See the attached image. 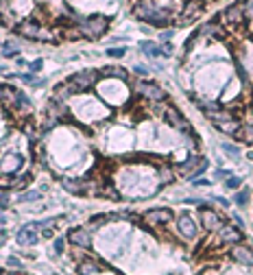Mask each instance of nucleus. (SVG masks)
Listing matches in <instances>:
<instances>
[{"instance_id": "obj_1", "label": "nucleus", "mask_w": 253, "mask_h": 275, "mask_svg": "<svg viewBox=\"0 0 253 275\" xmlns=\"http://www.w3.org/2000/svg\"><path fill=\"white\" fill-rule=\"evenodd\" d=\"M133 16L138 20H144L148 26H155V29H166L172 20L170 11L159 9L153 0H138V4L133 7Z\"/></svg>"}, {"instance_id": "obj_2", "label": "nucleus", "mask_w": 253, "mask_h": 275, "mask_svg": "<svg viewBox=\"0 0 253 275\" xmlns=\"http://www.w3.org/2000/svg\"><path fill=\"white\" fill-rule=\"evenodd\" d=\"M72 20L77 22V31L83 37H87V40H98V37H103L107 33L109 22H111L109 18L103 16V13H94V16H87V18L74 16Z\"/></svg>"}, {"instance_id": "obj_3", "label": "nucleus", "mask_w": 253, "mask_h": 275, "mask_svg": "<svg viewBox=\"0 0 253 275\" xmlns=\"http://www.w3.org/2000/svg\"><path fill=\"white\" fill-rule=\"evenodd\" d=\"M96 81H98L96 70H81V72L72 74V77L68 79V85H70V90H72V94H79V92L90 90Z\"/></svg>"}, {"instance_id": "obj_4", "label": "nucleus", "mask_w": 253, "mask_h": 275, "mask_svg": "<svg viewBox=\"0 0 253 275\" xmlns=\"http://www.w3.org/2000/svg\"><path fill=\"white\" fill-rule=\"evenodd\" d=\"M245 18H247V4L245 2H233L223 11V22L229 29L242 26L245 24Z\"/></svg>"}, {"instance_id": "obj_5", "label": "nucleus", "mask_w": 253, "mask_h": 275, "mask_svg": "<svg viewBox=\"0 0 253 275\" xmlns=\"http://www.w3.org/2000/svg\"><path fill=\"white\" fill-rule=\"evenodd\" d=\"M142 221L147 223L148 227L166 225V223L172 221V212H170V208H153V210H147V212H144Z\"/></svg>"}, {"instance_id": "obj_6", "label": "nucleus", "mask_w": 253, "mask_h": 275, "mask_svg": "<svg viewBox=\"0 0 253 275\" xmlns=\"http://www.w3.org/2000/svg\"><path fill=\"white\" fill-rule=\"evenodd\" d=\"M164 120H166L170 127H175L177 131H181V133H190L192 131L190 123L181 116V111H177V107H172V105L164 107Z\"/></svg>"}, {"instance_id": "obj_7", "label": "nucleus", "mask_w": 253, "mask_h": 275, "mask_svg": "<svg viewBox=\"0 0 253 275\" xmlns=\"http://www.w3.org/2000/svg\"><path fill=\"white\" fill-rule=\"evenodd\" d=\"M135 92H138L142 99H148V101H164L166 99L164 87L157 85V83H153V81H140L138 87H135Z\"/></svg>"}, {"instance_id": "obj_8", "label": "nucleus", "mask_w": 253, "mask_h": 275, "mask_svg": "<svg viewBox=\"0 0 253 275\" xmlns=\"http://www.w3.org/2000/svg\"><path fill=\"white\" fill-rule=\"evenodd\" d=\"M16 31L22 37H26V40H42V31H44V26H42L35 18H26V20H22L20 24L16 26Z\"/></svg>"}, {"instance_id": "obj_9", "label": "nucleus", "mask_w": 253, "mask_h": 275, "mask_svg": "<svg viewBox=\"0 0 253 275\" xmlns=\"http://www.w3.org/2000/svg\"><path fill=\"white\" fill-rule=\"evenodd\" d=\"M203 11V0H186L184 9H181L179 13V26L184 24H190V22H194L196 18H199V13Z\"/></svg>"}, {"instance_id": "obj_10", "label": "nucleus", "mask_w": 253, "mask_h": 275, "mask_svg": "<svg viewBox=\"0 0 253 275\" xmlns=\"http://www.w3.org/2000/svg\"><path fill=\"white\" fill-rule=\"evenodd\" d=\"M18 245H35L40 240V223H26L18 230Z\"/></svg>"}, {"instance_id": "obj_11", "label": "nucleus", "mask_w": 253, "mask_h": 275, "mask_svg": "<svg viewBox=\"0 0 253 275\" xmlns=\"http://www.w3.org/2000/svg\"><path fill=\"white\" fill-rule=\"evenodd\" d=\"M177 230H179V234L184 236V238H196V234H199V227H196V223L192 221L190 214H181L179 218H177Z\"/></svg>"}, {"instance_id": "obj_12", "label": "nucleus", "mask_w": 253, "mask_h": 275, "mask_svg": "<svg viewBox=\"0 0 253 275\" xmlns=\"http://www.w3.org/2000/svg\"><path fill=\"white\" fill-rule=\"evenodd\" d=\"M201 225L205 227V230H210V232H216V230H221V216H218L214 210H210V208H203L201 210Z\"/></svg>"}, {"instance_id": "obj_13", "label": "nucleus", "mask_w": 253, "mask_h": 275, "mask_svg": "<svg viewBox=\"0 0 253 275\" xmlns=\"http://www.w3.org/2000/svg\"><path fill=\"white\" fill-rule=\"evenodd\" d=\"M218 236H221V240L227 242V245H238V242H242V232L238 230L236 225H221Z\"/></svg>"}, {"instance_id": "obj_14", "label": "nucleus", "mask_w": 253, "mask_h": 275, "mask_svg": "<svg viewBox=\"0 0 253 275\" xmlns=\"http://www.w3.org/2000/svg\"><path fill=\"white\" fill-rule=\"evenodd\" d=\"M68 240L72 242L74 247H81V249H87V247H92V236L87 230H81V227H77V230H72L68 234Z\"/></svg>"}, {"instance_id": "obj_15", "label": "nucleus", "mask_w": 253, "mask_h": 275, "mask_svg": "<svg viewBox=\"0 0 253 275\" xmlns=\"http://www.w3.org/2000/svg\"><path fill=\"white\" fill-rule=\"evenodd\" d=\"M229 255H232V258L236 260V262H240V264H253V251L249 249V247L240 245V242L232 247Z\"/></svg>"}, {"instance_id": "obj_16", "label": "nucleus", "mask_w": 253, "mask_h": 275, "mask_svg": "<svg viewBox=\"0 0 253 275\" xmlns=\"http://www.w3.org/2000/svg\"><path fill=\"white\" fill-rule=\"evenodd\" d=\"M9 105H13V109L18 111V114H31V101H29V96L26 94H22V92H13V96H11V103Z\"/></svg>"}, {"instance_id": "obj_17", "label": "nucleus", "mask_w": 253, "mask_h": 275, "mask_svg": "<svg viewBox=\"0 0 253 275\" xmlns=\"http://www.w3.org/2000/svg\"><path fill=\"white\" fill-rule=\"evenodd\" d=\"M63 188L68 190V192H72V194H83V192H87L90 184H87V181H83V179H70V177H65V179H63Z\"/></svg>"}, {"instance_id": "obj_18", "label": "nucleus", "mask_w": 253, "mask_h": 275, "mask_svg": "<svg viewBox=\"0 0 253 275\" xmlns=\"http://www.w3.org/2000/svg\"><path fill=\"white\" fill-rule=\"evenodd\" d=\"M214 127L221 129V131H223V133H227V136H236V133L240 131V120H236V118L232 116V118H227V120L214 123Z\"/></svg>"}, {"instance_id": "obj_19", "label": "nucleus", "mask_w": 253, "mask_h": 275, "mask_svg": "<svg viewBox=\"0 0 253 275\" xmlns=\"http://www.w3.org/2000/svg\"><path fill=\"white\" fill-rule=\"evenodd\" d=\"M199 33L201 35H210V37H218V40H221V37H225V29L218 24V22H208V24L201 26Z\"/></svg>"}, {"instance_id": "obj_20", "label": "nucleus", "mask_w": 253, "mask_h": 275, "mask_svg": "<svg viewBox=\"0 0 253 275\" xmlns=\"http://www.w3.org/2000/svg\"><path fill=\"white\" fill-rule=\"evenodd\" d=\"M101 271V264L92 262V260H83V262L77 264V273L79 275H96Z\"/></svg>"}, {"instance_id": "obj_21", "label": "nucleus", "mask_w": 253, "mask_h": 275, "mask_svg": "<svg viewBox=\"0 0 253 275\" xmlns=\"http://www.w3.org/2000/svg\"><path fill=\"white\" fill-rule=\"evenodd\" d=\"M140 48H142V53L148 55V57H159V55H162V46L151 42V40H144L142 44H140Z\"/></svg>"}, {"instance_id": "obj_22", "label": "nucleus", "mask_w": 253, "mask_h": 275, "mask_svg": "<svg viewBox=\"0 0 253 275\" xmlns=\"http://www.w3.org/2000/svg\"><path fill=\"white\" fill-rule=\"evenodd\" d=\"M201 160H203L201 155H190L188 160L184 162V164H179V169H177V170H179V172H192V170L196 169V164H199Z\"/></svg>"}, {"instance_id": "obj_23", "label": "nucleus", "mask_w": 253, "mask_h": 275, "mask_svg": "<svg viewBox=\"0 0 253 275\" xmlns=\"http://www.w3.org/2000/svg\"><path fill=\"white\" fill-rule=\"evenodd\" d=\"M103 74H107V77H116V79H123V81H126V79H129V72H126L125 68H120V66H109V68H105V70H103Z\"/></svg>"}, {"instance_id": "obj_24", "label": "nucleus", "mask_w": 253, "mask_h": 275, "mask_svg": "<svg viewBox=\"0 0 253 275\" xmlns=\"http://www.w3.org/2000/svg\"><path fill=\"white\" fill-rule=\"evenodd\" d=\"M249 197H251L249 188H247V190H238V192L233 194V203H236V206H240V208H245V206H249Z\"/></svg>"}, {"instance_id": "obj_25", "label": "nucleus", "mask_w": 253, "mask_h": 275, "mask_svg": "<svg viewBox=\"0 0 253 275\" xmlns=\"http://www.w3.org/2000/svg\"><path fill=\"white\" fill-rule=\"evenodd\" d=\"M208 166H210V162H208V160H201V162H199V166H196V169L192 170V175L188 177V179H190V181L199 179L201 175H205V170H208Z\"/></svg>"}, {"instance_id": "obj_26", "label": "nucleus", "mask_w": 253, "mask_h": 275, "mask_svg": "<svg viewBox=\"0 0 253 275\" xmlns=\"http://www.w3.org/2000/svg\"><path fill=\"white\" fill-rule=\"evenodd\" d=\"M109 221H111L109 214H96V216H92V218H90V225L96 230V227L105 225V223H109Z\"/></svg>"}, {"instance_id": "obj_27", "label": "nucleus", "mask_w": 253, "mask_h": 275, "mask_svg": "<svg viewBox=\"0 0 253 275\" xmlns=\"http://www.w3.org/2000/svg\"><path fill=\"white\" fill-rule=\"evenodd\" d=\"M159 181H162V184H170V181H175V172L168 169V166H164V169L159 170Z\"/></svg>"}, {"instance_id": "obj_28", "label": "nucleus", "mask_w": 253, "mask_h": 275, "mask_svg": "<svg viewBox=\"0 0 253 275\" xmlns=\"http://www.w3.org/2000/svg\"><path fill=\"white\" fill-rule=\"evenodd\" d=\"M105 53H107V57H111V59H123L126 55V48H123V46H116V48H107Z\"/></svg>"}, {"instance_id": "obj_29", "label": "nucleus", "mask_w": 253, "mask_h": 275, "mask_svg": "<svg viewBox=\"0 0 253 275\" xmlns=\"http://www.w3.org/2000/svg\"><path fill=\"white\" fill-rule=\"evenodd\" d=\"M225 186H227V190H238L242 186V179H240V177H232V175H229L227 179H225Z\"/></svg>"}, {"instance_id": "obj_30", "label": "nucleus", "mask_w": 253, "mask_h": 275, "mask_svg": "<svg viewBox=\"0 0 253 275\" xmlns=\"http://www.w3.org/2000/svg\"><path fill=\"white\" fill-rule=\"evenodd\" d=\"M40 199V190H31V192L20 194V203H29V201H37Z\"/></svg>"}, {"instance_id": "obj_31", "label": "nucleus", "mask_w": 253, "mask_h": 275, "mask_svg": "<svg viewBox=\"0 0 253 275\" xmlns=\"http://www.w3.org/2000/svg\"><path fill=\"white\" fill-rule=\"evenodd\" d=\"M103 197L111 199V201H118L120 194H118V192H114V188H111V186H105V188H103Z\"/></svg>"}, {"instance_id": "obj_32", "label": "nucleus", "mask_w": 253, "mask_h": 275, "mask_svg": "<svg viewBox=\"0 0 253 275\" xmlns=\"http://www.w3.org/2000/svg\"><path fill=\"white\" fill-rule=\"evenodd\" d=\"M2 55H4V57H18V55H20V50H18L13 44H7L2 48Z\"/></svg>"}, {"instance_id": "obj_33", "label": "nucleus", "mask_w": 253, "mask_h": 275, "mask_svg": "<svg viewBox=\"0 0 253 275\" xmlns=\"http://www.w3.org/2000/svg\"><path fill=\"white\" fill-rule=\"evenodd\" d=\"M223 151L229 153V155H238L240 153V148L236 147V144H229V142H223Z\"/></svg>"}, {"instance_id": "obj_34", "label": "nucleus", "mask_w": 253, "mask_h": 275, "mask_svg": "<svg viewBox=\"0 0 253 275\" xmlns=\"http://www.w3.org/2000/svg\"><path fill=\"white\" fill-rule=\"evenodd\" d=\"M7 264H9L11 269H22V260H18L16 255H9V258H7Z\"/></svg>"}, {"instance_id": "obj_35", "label": "nucleus", "mask_w": 253, "mask_h": 275, "mask_svg": "<svg viewBox=\"0 0 253 275\" xmlns=\"http://www.w3.org/2000/svg\"><path fill=\"white\" fill-rule=\"evenodd\" d=\"M9 206V192L7 190H0V210H4Z\"/></svg>"}, {"instance_id": "obj_36", "label": "nucleus", "mask_w": 253, "mask_h": 275, "mask_svg": "<svg viewBox=\"0 0 253 275\" xmlns=\"http://www.w3.org/2000/svg\"><path fill=\"white\" fill-rule=\"evenodd\" d=\"M172 53H175V48H172V44H170V42H164V44H162V55H166V57H170Z\"/></svg>"}, {"instance_id": "obj_37", "label": "nucleus", "mask_w": 253, "mask_h": 275, "mask_svg": "<svg viewBox=\"0 0 253 275\" xmlns=\"http://www.w3.org/2000/svg\"><path fill=\"white\" fill-rule=\"evenodd\" d=\"M184 203H190V206H201V208H208V201H203V199H186Z\"/></svg>"}, {"instance_id": "obj_38", "label": "nucleus", "mask_w": 253, "mask_h": 275, "mask_svg": "<svg viewBox=\"0 0 253 275\" xmlns=\"http://www.w3.org/2000/svg\"><path fill=\"white\" fill-rule=\"evenodd\" d=\"M42 66H44V62H42V59H35V62L29 63V70H31V72H40Z\"/></svg>"}, {"instance_id": "obj_39", "label": "nucleus", "mask_w": 253, "mask_h": 275, "mask_svg": "<svg viewBox=\"0 0 253 275\" xmlns=\"http://www.w3.org/2000/svg\"><path fill=\"white\" fill-rule=\"evenodd\" d=\"M232 175L229 170H225V169H218L216 172H214V179H227V177Z\"/></svg>"}, {"instance_id": "obj_40", "label": "nucleus", "mask_w": 253, "mask_h": 275, "mask_svg": "<svg viewBox=\"0 0 253 275\" xmlns=\"http://www.w3.org/2000/svg\"><path fill=\"white\" fill-rule=\"evenodd\" d=\"M135 74H140V77H148V68L147 66H133Z\"/></svg>"}, {"instance_id": "obj_41", "label": "nucleus", "mask_w": 253, "mask_h": 275, "mask_svg": "<svg viewBox=\"0 0 253 275\" xmlns=\"http://www.w3.org/2000/svg\"><path fill=\"white\" fill-rule=\"evenodd\" d=\"M53 247H55V251H57V254H63V240L62 238H55Z\"/></svg>"}, {"instance_id": "obj_42", "label": "nucleus", "mask_w": 253, "mask_h": 275, "mask_svg": "<svg viewBox=\"0 0 253 275\" xmlns=\"http://www.w3.org/2000/svg\"><path fill=\"white\" fill-rule=\"evenodd\" d=\"M7 7H9V0H0V16L7 13Z\"/></svg>"}, {"instance_id": "obj_43", "label": "nucleus", "mask_w": 253, "mask_h": 275, "mask_svg": "<svg viewBox=\"0 0 253 275\" xmlns=\"http://www.w3.org/2000/svg\"><path fill=\"white\" fill-rule=\"evenodd\" d=\"M170 37H172V31H170V29H164L162 40H164V42H168V40H170Z\"/></svg>"}, {"instance_id": "obj_44", "label": "nucleus", "mask_w": 253, "mask_h": 275, "mask_svg": "<svg viewBox=\"0 0 253 275\" xmlns=\"http://www.w3.org/2000/svg\"><path fill=\"white\" fill-rule=\"evenodd\" d=\"M4 242H7V232H4V230H0V247H2Z\"/></svg>"}, {"instance_id": "obj_45", "label": "nucleus", "mask_w": 253, "mask_h": 275, "mask_svg": "<svg viewBox=\"0 0 253 275\" xmlns=\"http://www.w3.org/2000/svg\"><path fill=\"white\" fill-rule=\"evenodd\" d=\"M214 201H216V203H221V206H223V208H227V206H229V203H227V201H225V199H221V197H214Z\"/></svg>"}, {"instance_id": "obj_46", "label": "nucleus", "mask_w": 253, "mask_h": 275, "mask_svg": "<svg viewBox=\"0 0 253 275\" xmlns=\"http://www.w3.org/2000/svg\"><path fill=\"white\" fill-rule=\"evenodd\" d=\"M42 236H44V238H53V230H44Z\"/></svg>"}, {"instance_id": "obj_47", "label": "nucleus", "mask_w": 253, "mask_h": 275, "mask_svg": "<svg viewBox=\"0 0 253 275\" xmlns=\"http://www.w3.org/2000/svg\"><path fill=\"white\" fill-rule=\"evenodd\" d=\"M194 184L196 186H208V181H205V179H194Z\"/></svg>"}]
</instances>
